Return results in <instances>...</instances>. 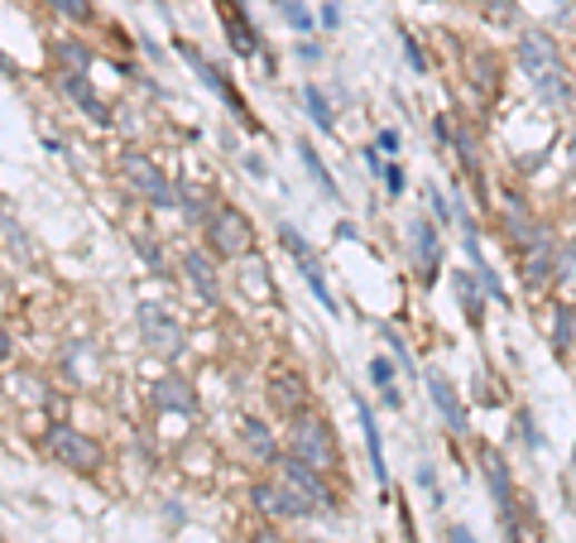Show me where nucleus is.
I'll list each match as a JSON object with an SVG mask.
<instances>
[{"label": "nucleus", "instance_id": "nucleus-37", "mask_svg": "<svg viewBox=\"0 0 576 543\" xmlns=\"http://www.w3.org/2000/svg\"><path fill=\"white\" fill-rule=\"evenodd\" d=\"M385 188H389V198H404V169L399 164H385Z\"/></svg>", "mask_w": 576, "mask_h": 543}, {"label": "nucleus", "instance_id": "nucleus-38", "mask_svg": "<svg viewBox=\"0 0 576 543\" xmlns=\"http://www.w3.org/2000/svg\"><path fill=\"white\" fill-rule=\"evenodd\" d=\"M404 53H408V63H414V72H428V63H423V49H418L414 34H404Z\"/></svg>", "mask_w": 576, "mask_h": 543}, {"label": "nucleus", "instance_id": "nucleus-30", "mask_svg": "<svg viewBox=\"0 0 576 543\" xmlns=\"http://www.w3.org/2000/svg\"><path fill=\"white\" fill-rule=\"evenodd\" d=\"M428 207H433V221L447 231V226H451V203H447L443 188H428Z\"/></svg>", "mask_w": 576, "mask_h": 543}, {"label": "nucleus", "instance_id": "nucleus-35", "mask_svg": "<svg viewBox=\"0 0 576 543\" xmlns=\"http://www.w3.org/2000/svg\"><path fill=\"white\" fill-rule=\"evenodd\" d=\"M485 6V14H490L495 24H509L514 20V0H480Z\"/></svg>", "mask_w": 576, "mask_h": 543}, {"label": "nucleus", "instance_id": "nucleus-1", "mask_svg": "<svg viewBox=\"0 0 576 543\" xmlns=\"http://www.w3.org/2000/svg\"><path fill=\"white\" fill-rule=\"evenodd\" d=\"M519 68L528 87L538 92L543 107L553 111H567L572 107V78H567V63L563 53H557V43L548 34H538V29H528V34L519 39Z\"/></svg>", "mask_w": 576, "mask_h": 543}, {"label": "nucleus", "instance_id": "nucleus-41", "mask_svg": "<svg viewBox=\"0 0 576 543\" xmlns=\"http://www.w3.org/2000/svg\"><path fill=\"white\" fill-rule=\"evenodd\" d=\"M366 169H370V174H385V164H380V155H375V149H366Z\"/></svg>", "mask_w": 576, "mask_h": 543}, {"label": "nucleus", "instance_id": "nucleus-20", "mask_svg": "<svg viewBox=\"0 0 576 543\" xmlns=\"http://www.w3.org/2000/svg\"><path fill=\"white\" fill-rule=\"evenodd\" d=\"M269 404H275L279 414H302V381L298 375H275V385H269Z\"/></svg>", "mask_w": 576, "mask_h": 543}, {"label": "nucleus", "instance_id": "nucleus-42", "mask_svg": "<svg viewBox=\"0 0 576 543\" xmlns=\"http://www.w3.org/2000/svg\"><path fill=\"white\" fill-rule=\"evenodd\" d=\"M451 543H476V539H471V534H466L461 524H457V530H451Z\"/></svg>", "mask_w": 576, "mask_h": 543}, {"label": "nucleus", "instance_id": "nucleus-8", "mask_svg": "<svg viewBox=\"0 0 576 543\" xmlns=\"http://www.w3.org/2000/svg\"><path fill=\"white\" fill-rule=\"evenodd\" d=\"M140 337L159 356H183V327L163 304H140Z\"/></svg>", "mask_w": 576, "mask_h": 543}, {"label": "nucleus", "instance_id": "nucleus-27", "mask_svg": "<svg viewBox=\"0 0 576 543\" xmlns=\"http://www.w3.org/2000/svg\"><path fill=\"white\" fill-rule=\"evenodd\" d=\"M457 155H461V169L466 178L480 188V159H476V140H471V130H457Z\"/></svg>", "mask_w": 576, "mask_h": 543}, {"label": "nucleus", "instance_id": "nucleus-16", "mask_svg": "<svg viewBox=\"0 0 576 543\" xmlns=\"http://www.w3.org/2000/svg\"><path fill=\"white\" fill-rule=\"evenodd\" d=\"M183 275H188V284H192V294L202 298V304H217V269H211V260H207V250H188L183 255Z\"/></svg>", "mask_w": 576, "mask_h": 543}, {"label": "nucleus", "instance_id": "nucleus-14", "mask_svg": "<svg viewBox=\"0 0 576 543\" xmlns=\"http://www.w3.org/2000/svg\"><path fill=\"white\" fill-rule=\"evenodd\" d=\"M557 275V240L548 236V226H538L534 240L524 246V284L528 289H543Z\"/></svg>", "mask_w": 576, "mask_h": 543}, {"label": "nucleus", "instance_id": "nucleus-4", "mask_svg": "<svg viewBox=\"0 0 576 543\" xmlns=\"http://www.w3.org/2000/svg\"><path fill=\"white\" fill-rule=\"evenodd\" d=\"M250 505L269 520H308L317 515V505L302 491H294L288 481H255L250 486Z\"/></svg>", "mask_w": 576, "mask_h": 543}, {"label": "nucleus", "instance_id": "nucleus-6", "mask_svg": "<svg viewBox=\"0 0 576 543\" xmlns=\"http://www.w3.org/2000/svg\"><path fill=\"white\" fill-rule=\"evenodd\" d=\"M279 246H284L288 255H294V260H298V275H302V284H308V289H312L317 304H322L327 313H341V308H337V298H331V289H327V279H322V269H317V255H312V246H308V240H302V231H298L294 221H284V226H279Z\"/></svg>", "mask_w": 576, "mask_h": 543}, {"label": "nucleus", "instance_id": "nucleus-22", "mask_svg": "<svg viewBox=\"0 0 576 543\" xmlns=\"http://www.w3.org/2000/svg\"><path fill=\"white\" fill-rule=\"evenodd\" d=\"M370 381H375V389H380V399L389 404V409H404L399 389H394V366L385 356H370Z\"/></svg>", "mask_w": 576, "mask_h": 543}, {"label": "nucleus", "instance_id": "nucleus-10", "mask_svg": "<svg viewBox=\"0 0 576 543\" xmlns=\"http://www.w3.org/2000/svg\"><path fill=\"white\" fill-rule=\"evenodd\" d=\"M173 49H178V53H183V58H188V63L197 68V78H202V87H211V92H217V97L226 101V107H231V116L240 120V126L260 130V126H255V120H250V111H246V101H240V97H236V87H231V82H226V72H221V68H211V63H207V58H202V53H197V49H192V43H183V39H173Z\"/></svg>", "mask_w": 576, "mask_h": 543}, {"label": "nucleus", "instance_id": "nucleus-29", "mask_svg": "<svg viewBox=\"0 0 576 543\" xmlns=\"http://www.w3.org/2000/svg\"><path fill=\"white\" fill-rule=\"evenodd\" d=\"M284 20L294 24L298 34H308V29H312V10L302 6V0H284Z\"/></svg>", "mask_w": 576, "mask_h": 543}, {"label": "nucleus", "instance_id": "nucleus-17", "mask_svg": "<svg viewBox=\"0 0 576 543\" xmlns=\"http://www.w3.org/2000/svg\"><path fill=\"white\" fill-rule=\"evenodd\" d=\"M155 404L159 409H173V414H192L197 395H192V385L183 381V375H163V381H155Z\"/></svg>", "mask_w": 576, "mask_h": 543}, {"label": "nucleus", "instance_id": "nucleus-36", "mask_svg": "<svg viewBox=\"0 0 576 543\" xmlns=\"http://www.w3.org/2000/svg\"><path fill=\"white\" fill-rule=\"evenodd\" d=\"M385 342L394 346V356H399V361H404V371H408V375H414V356H408V346H404V337H399V332H394V327H385Z\"/></svg>", "mask_w": 576, "mask_h": 543}, {"label": "nucleus", "instance_id": "nucleus-31", "mask_svg": "<svg viewBox=\"0 0 576 543\" xmlns=\"http://www.w3.org/2000/svg\"><path fill=\"white\" fill-rule=\"evenodd\" d=\"M49 6H53L58 14H68V20H78V24L92 20V6H87V0H49Z\"/></svg>", "mask_w": 576, "mask_h": 543}, {"label": "nucleus", "instance_id": "nucleus-2", "mask_svg": "<svg viewBox=\"0 0 576 543\" xmlns=\"http://www.w3.org/2000/svg\"><path fill=\"white\" fill-rule=\"evenodd\" d=\"M120 174L135 184V192H145V203L149 207H159V213H173V207H183V192H173L169 188V178L159 174V164L140 155V149H126L120 155Z\"/></svg>", "mask_w": 576, "mask_h": 543}, {"label": "nucleus", "instance_id": "nucleus-40", "mask_svg": "<svg viewBox=\"0 0 576 543\" xmlns=\"http://www.w3.org/2000/svg\"><path fill=\"white\" fill-rule=\"evenodd\" d=\"M380 149L394 155V149H399V130H380Z\"/></svg>", "mask_w": 576, "mask_h": 543}, {"label": "nucleus", "instance_id": "nucleus-43", "mask_svg": "<svg viewBox=\"0 0 576 543\" xmlns=\"http://www.w3.org/2000/svg\"><path fill=\"white\" fill-rule=\"evenodd\" d=\"M404 539H408V543H414V524H408V515H404Z\"/></svg>", "mask_w": 576, "mask_h": 543}, {"label": "nucleus", "instance_id": "nucleus-15", "mask_svg": "<svg viewBox=\"0 0 576 543\" xmlns=\"http://www.w3.org/2000/svg\"><path fill=\"white\" fill-rule=\"evenodd\" d=\"M58 87H63V92L87 111V120H97V126H111V107H106V101L97 97V87L87 82L82 72H58Z\"/></svg>", "mask_w": 576, "mask_h": 543}, {"label": "nucleus", "instance_id": "nucleus-34", "mask_svg": "<svg viewBox=\"0 0 576 543\" xmlns=\"http://www.w3.org/2000/svg\"><path fill=\"white\" fill-rule=\"evenodd\" d=\"M6 246H10V255H24V260H29V250H24V226L14 221L10 213H6Z\"/></svg>", "mask_w": 576, "mask_h": 543}, {"label": "nucleus", "instance_id": "nucleus-33", "mask_svg": "<svg viewBox=\"0 0 576 543\" xmlns=\"http://www.w3.org/2000/svg\"><path fill=\"white\" fill-rule=\"evenodd\" d=\"M135 250L145 255V260H149V269H155V275H169V265H163V255H159V246H155V240L135 236Z\"/></svg>", "mask_w": 576, "mask_h": 543}, {"label": "nucleus", "instance_id": "nucleus-5", "mask_svg": "<svg viewBox=\"0 0 576 543\" xmlns=\"http://www.w3.org/2000/svg\"><path fill=\"white\" fill-rule=\"evenodd\" d=\"M207 240L221 260H236V255L250 250V217L240 213V207H226V203L211 207L207 213Z\"/></svg>", "mask_w": 576, "mask_h": 543}, {"label": "nucleus", "instance_id": "nucleus-21", "mask_svg": "<svg viewBox=\"0 0 576 543\" xmlns=\"http://www.w3.org/2000/svg\"><path fill=\"white\" fill-rule=\"evenodd\" d=\"M298 159H302V169H308V174L317 178V188H322V198H331V203H337V198H341L337 178H331V174H327V164H322V159H317V149H312L308 140H302V145H298Z\"/></svg>", "mask_w": 576, "mask_h": 543}, {"label": "nucleus", "instance_id": "nucleus-18", "mask_svg": "<svg viewBox=\"0 0 576 543\" xmlns=\"http://www.w3.org/2000/svg\"><path fill=\"white\" fill-rule=\"evenodd\" d=\"M360 409V428H366V447H370V472L380 486H389V466H385V443H380V424H375V414L366 409V399H356Z\"/></svg>", "mask_w": 576, "mask_h": 543}, {"label": "nucleus", "instance_id": "nucleus-19", "mask_svg": "<svg viewBox=\"0 0 576 543\" xmlns=\"http://www.w3.org/2000/svg\"><path fill=\"white\" fill-rule=\"evenodd\" d=\"M476 269H457V275H451V289H457V298H461V308H466V323L471 327H480L485 323V298L476 294Z\"/></svg>", "mask_w": 576, "mask_h": 543}, {"label": "nucleus", "instance_id": "nucleus-3", "mask_svg": "<svg viewBox=\"0 0 576 543\" xmlns=\"http://www.w3.org/2000/svg\"><path fill=\"white\" fill-rule=\"evenodd\" d=\"M288 452H298L308 466H317V472H327L331 462H337V443H331V428L327 418L317 414H294V433H288Z\"/></svg>", "mask_w": 576, "mask_h": 543}, {"label": "nucleus", "instance_id": "nucleus-24", "mask_svg": "<svg viewBox=\"0 0 576 543\" xmlns=\"http://www.w3.org/2000/svg\"><path fill=\"white\" fill-rule=\"evenodd\" d=\"M246 447H250L260 462H275V457H279V452H275V437H269V428L260 424V418H246Z\"/></svg>", "mask_w": 576, "mask_h": 543}, {"label": "nucleus", "instance_id": "nucleus-11", "mask_svg": "<svg viewBox=\"0 0 576 543\" xmlns=\"http://www.w3.org/2000/svg\"><path fill=\"white\" fill-rule=\"evenodd\" d=\"M408 246H414V260H418V279L437 284V269H443V226H433L428 217H414L408 221Z\"/></svg>", "mask_w": 576, "mask_h": 543}, {"label": "nucleus", "instance_id": "nucleus-32", "mask_svg": "<svg viewBox=\"0 0 576 543\" xmlns=\"http://www.w3.org/2000/svg\"><path fill=\"white\" fill-rule=\"evenodd\" d=\"M471 269H476V279L485 284V294H490V298H495V304H505V284H499V279H495V269H490V265H485V260H480V265H471Z\"/></svg>", "mask_w": 576, "mask_h": 543}, {"label": "nucleus", "instance_id": "nucleus-7", "mask_svg": "<svg viewBox=\"0 0 576 543\" xmlns=\"http://www.w3.org/2000/svg\"><path fill=\"white\" fill-rule=\"evenodd\" d=\"M43 443H49V452L68 466V472H97L101 466V447L87 433L68 428V424H53L49 433H43Z\"/></svg>", "mask_w": 576, "mask_h": 543}, {"label": "nucleus", "instance_id": "nucleus-13", "mask_svg": "<svg viewBox=\"0 0 576 543\" xmlns=\"http://www.w3.org/2000/svg\"><path fill=\"white\" fill-rule=\"evenodd\" d=\"M423 385H428V399H433V409L443 414V424H447V433H466L471 424H466V404H461V395H457V385L447 381L443 371H423Z\"/></svg>", "mask_w": 576, "mask_h": 543}, {"label": "nucleus", "instance_id": "nucleus-39", "mask_svg": "<svg viewBox=\"0 0 576 543\" xmlns=\"http://www.w3.org/2000/svg\"><path fill=\"white\" fill-rule=\"evenodd\" d=\"M317 20H322V29H337V24H341V10H337V6H331V0H327V6L317 10Z\"/></svg>", "mask_w": 576, "mask_h": 543}, {"label": "nucleus", "instance_id": "nucleus-26", "mask_svg": "<svg viewBox=\"0 0 576 543\" xmlns=\"http://www.w3.org/2000/svg\"><path fill=\"white\" fill-rule=\"evenodd\" d=\"M572 332H576V308L557 304V318H553V346H557V352H567V346H572Z\"/></svg>", "mask_w": 576, "mask_h": 543}, {"label": "nucleus", "instance_id": "nucleus-23", "mask_svg": "<svg viewBox=\"0 0 576 543\" xmlns=\"http://www.w3.org/2000/svg\"><path fill=\"white\" fill-rule=\"evenodd\" d=\"M53 58L63 63V72H87V63H92L87 43H78V39H58V43H53Z\"/></svg>", "mask_w": 576, "mask_h": 543}, {"label": "nucleus", "instance_id": "nucleus-25", "mask_svg": "<svg viewBox=\"0 0 576 543\" xmlns=\"http://www.w3.org/2000/svg\"><path fill=\"white\" fill-rule=\"evenodd\" d=\"M302 107H308V116H312V126H317V130H327V135H331V126H337V120H331V107H327L322 87H302Z\"/></svg>", "mask_w": 576, "mask_h": 543}, {"label": "nucleus", "instance_id": "nucleus-28", "mask_svg": "<svg viewBox=\"0 0 576 543\" xmlns=\"http://www.w3.org/2000/svg\"><path fill=\"white\" fill-rule=\"evenodd\" d=\"M557 284L576 294V240H572V246L557 250Z\"/></svg>", "mask_w": 576, "mask_h": 543}, {"label": "nucleus", "instance_id": "nucleus-12", "mask_svg": "<svg viewBox=\"0 0 576 543\" xmlns=\"http://www.w3.org/2000/svg\"><path fill=\"white\" fill-rule=\"evenodd\" d=\"M480 472H485V481H490V491H495V505H499V520H505L509 539L519 543V520H514V481H509L505 457H499L495 447H485L480 452Z\"/></svg>", "mask_w": 576, "mask_h": 543}, {"label": "nucleus", "instance_id": "nucleus-9", "mask_svg": "<svg viewBox=\"0 0 576 543\" xmlns=\"http://www.w3.org/2000/svg\"><path fill=\"white\" fill-rule=\"evenodd\" d=\"M269 466H275V476H279V481H288V486H294V491L308 495V501H312L317 510H331V505H337V501H331V491L322 486V472L302 462L298 452H284V457H275Z\"/></svg>", "mask_w": 576, "mask_h": 543}]
</instances>
